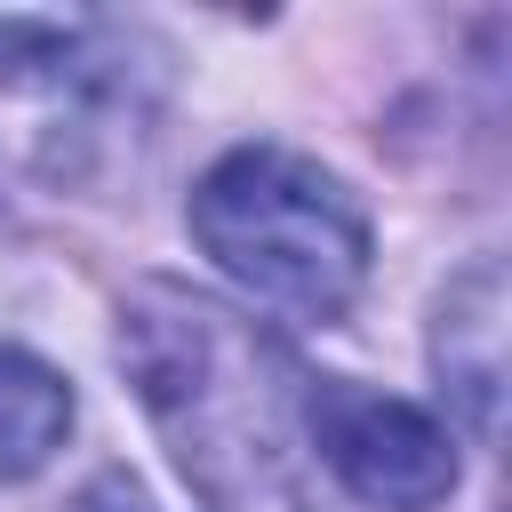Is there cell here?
I'll return each instance as SVG.
<instances>
[{
	"instance_id": "7a4b0ae2",
	"label": "cell",
	"mask_w": 512,
	"mask_h": 512,
	"mask_svg": "<svg viewBox=\"0 0 512 512\" xmlns=\"http://www.w3.org/2000/svg\"><path fill=\"white\" fill-rule=\"evenodd\" d=\"M200 256L256 304L280 320H344L368 288V208L352 200V184L288 144H232L224 160H208V176L192 184L184 208Z\"/></svg>"
},
{
	"instance_id": "52a82bcc",
	"label": "cell",
	"mask_w": 512,
	"mask_h": 512,
	"mask_svg": "<svg viewBox=\"0 0 512 512\" xmlns=\"http://www.w3.org/2000/svg\"><path fill=\"white\" fill-rule=\"evenodd\" d=\"M128 512H144V504H128Z\"/></svg>"
},
{
	"instance_id": "277c9868",
	"label": "cell",
	"mask_w": 512,
	"mask_h": 512,
	"mask_svg": "<svg viewBox=\"0 0 512 512\" xmlns=\"http://www.w3.org/2000/svg\"><path fill=\"white\" fill-rule=\"evenodd\" d=\"M304 440L320 480H336L368 512H432L464 480L456 424L352 376H304Z\"/></svg>"
},
{
	"instance_id": "8992f818",
	"label": "cell",
	"mask_w": 512,
	"mask_h": 512,
	"mask_svg": "<svg viewBox=\"0 0 512 512\" xmlns=\"http://www.w3.org/2000/svg\"><path fill=\"white\" fill-rule=\"evenodd\" d=\"M72 432V384L24 352V344H0V488L32 480Z\"/></svg>"
},
{
	"instance_id": "3957f363",
	"label": "cell",
	"mask_w": 512,
	"mask_h": 512,
	"mask_svg": "<svg viewBox=\"0 0 512 512\" xmlns=\"http://www.w3.org/2000/svg\"><path fill=\"white\" fill-rule=\"evenodd\" d=\"M128 104V72L96 24L0 16V200L72 184Z\"/></svg>"
},
{
	"instance_id": "5b68a950",
	"label": "cell",
	"mask_w": 512,
	"mask_h": 512,
	"mask_svg": "<svg viewBox=\"0 0 512 512\" xmlns=\"http://www.w3.org/2000/svg\"><path fill=\"white\" fill-rule=\"evenodd\" d=\"M432 376L472 440L504 432V264H464L432 304Z\"/></svg>"
},
{
	"instance_id": "6da1fadb",
	"label": "cell",
	"mask_w": 512,
	"mask_h": 512,
	"mask_svg": "<svg viewBox=\"0 0 512 512\" xmlns=\"http://www.w3.org/2000/svg\"><path fill=\"white\" fill-rule=\"evenodd\" d=\"M120 368L208 512H328L304 440V360L224 296L144 280L120 304Z\"/></svg>"
}]
</instances>
